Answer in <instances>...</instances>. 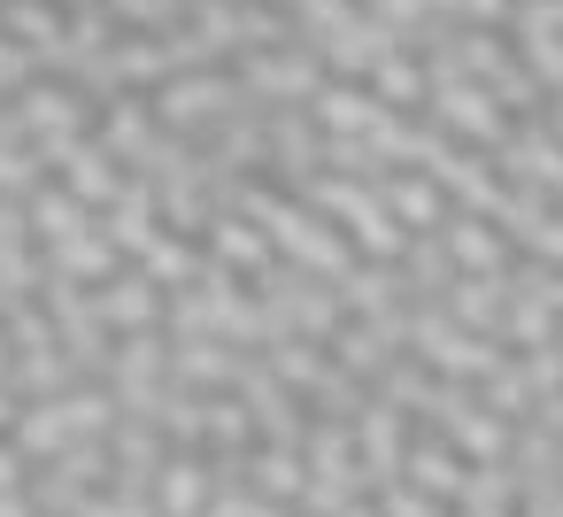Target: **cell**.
<instances>
[{"instance_id": "cell-1", "label": "cell", "mask_w": 563, "mask_h": 517, "mask_svg": "<svg viewBox=\"0 0 563 517\" xmlns=\"http://www.w3.org/2000/svg\"><path fill=\"white\" fill-rule=\"evenodd\" d=\"M101 425H109V402H93V394H78V402H47V409L24 417V448H32V455H55V448H70L78 432H101Z\"/></svg>"}, {"instance_id": "cell-2", "label": "cell", "mask_w": 563, "mask_h": 517, "mask_svg": "<svg viewBox=\"0 0 563 517\" xmlns=\"http://www.w3.org/2000/svg\"><path fill=\"white\" fill-rule=\"evenodd\" d=\"M209 509V463L201 455H170L155 471V517H201Z\"/></svg>"}, {"instance_id": "cell-3", "label": "cell", "mask_w": 563, "mask_h": 517, "mask_svg": "<svg viewBox=\"0 0 563 517\" xmlns=\"http://www.w3.org/2000/svg\"><path fill=\"white\" fill-rule=\"evenodd\" d=\"M401 479H409L417 494L448 502V494H463V479H471V471L455 463V448H448V440H424V448H409V455H401Z\"/></svg>"}, {"instance_id": "cell-4", "label": "cell", "mask_w": 563, "mask_h": 517, "mask_svg": "<svg viewBox=\"0 0 563 517\" xmlns=\"http://www.w3.org/2000/svg\"><path fill=\"white\" fill-rule=\"evenodd\" d=\"M401 455H409V448H401V417H394V402H386V409L363 417V479L394 486V479H401Z\"/></svg>"}, {"instance_id": "cell-5", "label": "cell", "mask_w": 563, "mask_h": 517, "mask_svg": "<svg viewBox=\"0 0 563 517\" xmlns=\"http://www.w3.org/2000/svg\"><path fill=\"white\" fill-rule=\"evenodd\" d=\"M424 355H432L440 371H501V355H494V348H478L471 332H455V324H440V317L424 324Z\"/></svg>"}, {"instance_id": "cell-6", "label": "cell", "mask_w": 563, "mask_h": 517, "mask_svg": "<svg viewBox=\"0 0 563 517\" xmlns=\"http://www.w3.org/2000/svg\"><path fill=\"white\" fill-rule=\"evenodd\" d=\"M509 486H517V471H494V463H486V471L463 479L455 502H463V517H509Z\"/></svg>"}, {"instance_id": "cell-7", "label": "cell", "mask_w": 563, "mask_h": 517, "mask_svg": "<svg viewBox=\"0 0 563 517\" xmlns=\"http://www.w3.org/2000/svg\"><path fill=\"white\" fill-rule=\"evenodd\" d=\"M247 479H255V494H301V479H309V471L294 463V448H263Z\"/></svg>"}, {"instance_id": "cell-8", "label": "cell", "mask_w": 563, "mask_h": 517, "mask_svg": "<svg viewBox=\"0 0 563 517\" xmlns=\"http://www.w3.org/2000/svg\"><path fill=\"white\" fill-rule=\"evenodd\" d=\"M440 117H448V124H471V132H494V109H486L471 86H440Z\"/></svg>"}, {"instance_id": "cell-9", "label": "cell", "mask_w": 563, "mask_h": 517, "mask_svg": "<svg viewBox=\"0 0 563 517\" xmlns=\"http://www.w3.org/2000/svg\"><path fill=\"white\" fill-rule=\"evenodd\" d=\"M378 517H448L432 494H417V486H386V509Z\"/></svg>"}, {"instance_id": "cell-10", "label": "cell", "mask_w": 563, "mask_h": 517, "mask_svg": "<svg viewBox=\"0 0 563 517\" xmlns=\"http://www.w3.org/2000/svg\"><path fill=\"white\" fill-rule=\"evenodd\" d=\"M394 209H401L409 224H432V217H440V194H432V186H394Z\"/></svg>"}, {"instance_id": "cell-11", "label": "cell", "mask_w": 563, "mask_h": 517, "mask_svg": "<svg viewBox=\"0 0 563 517\" xmlns=\"http://www.w3.org/2000/svg\"><path fill=\"white\" fill-rule=\"evenodd\" d=\"M201 517H278L263 494H209V509Z\"/></svg>"}, {"instance_id": "cell-12", "label": "cell", "mask_w": 563, "mask_h": 517, "mask_svg": "<svg viewBox=\"0 0 563 517\" xmlns=\"http://www.w3.org/2000/svg\"><path fill=\"white\" fill-rule=\"evenodd\" d=\"M324 124H378V109L355 94H324Z\"/></svg>"}, {"instance_id": "cell-13", "label": "cell", "mask_w": 563, "mask_h": 517, "mask_svg": "<svg viewBox=\"0 0 563 517\" xmlns=\"http://www.w3.org/2000/svg\"><path fill=\"white\" fill-rule=\"evenodd\" d=\"M455 255H463V263H494L501 248H494V232H478V224H455Z\"/></svg>"}, {"instance_id": "cell-14", "label": "cell", "mask_w": 563, "mask_h": 517, "mask_svg": "<svg viewBox=\"0 0 563 517\" xmlns=\"http://www.w3.org/2000/svg\"><path fill=\"white\" fill-rule=\"evenodd\" d=\"M78 517H155V502H140V494H117V502H78Z\"/></svg>"}, {"instance_id": "cell-15", "label": "cell", "mask_w": 563, "mask_h": 517, "mask_svg": "<svg viewBox=\"0 0 563 517\" xmlns=\"http://www.w3.org/2000/svg\"><path fill=\"white\" fill-rule=\"evenodd\" d=\"M494 301H501L494 286H463V294H455V309H463V324H486V317H494Z\"/></svg>"}, {"instance_id": "cell-16", "label": "cell", "mask_w": 563, "mask_h": 517, "mask_svg": "<svg viewBox=\"0 0 563 517\" xmlns=\"http://www.w3.org/2000/svg\"><path fill=\"white\" fill-rule=\"evenodd\" d=\"M378 86H386V101H417V70H409V63H386Z\"/></svg>"}, {"instance_id": "cell-17", "label": "cell", "mask_w": 563, "mask_h": 517, "mask_svg": "<svg viewBox=\"0 0 563 517\" xmlns=\"http://www.w3.org/2000/svg\"><path fill=\"white\" fill-rule=\"evenodd\" d=\"M109 309L140 324V317H155V294H140V286H117V294H109Z\"/></svg>"}, {"instance_id": "cell-18", "label": "cell", "mask_w": 563, "mask_h": 517, "mask_svg": "<svg viewBox=\"0 0 563 517\" xmlns=\"http://www.w3.org/2000/svg\"><path fill=\"white\" fill-rule=\"evenodd\" d=\"M0 517H32V502H16V494H0Z\"/></svg>"}, {"instance_id": "cell-19", "label": "cell", "mask_w": 563, "mask_h": 517, "mask_svg": "<svg viewBox=\"0 0 563 517\" xmlns=\"http://www.w3.org/2000/svg\"><path fill=\"white\" fill-rule=\"evenodd\" d=\"M0 486H16V455L9 448H0Z\"/></svg>"}, {"instance_id": "cell-20", "label": "cell", "mask_w": 563, "mask_h": 517, "mask_svg": "<svg viewBox=\"0 0 563 517\" xmlns=\"http://www.w3.org/2000/svg\"><path fill=\"white\" fill-rule=\"evenodd\" d=\"M340 517H378V509H363V502H347V509H340Z\"/></svg>"}]
</instances>
